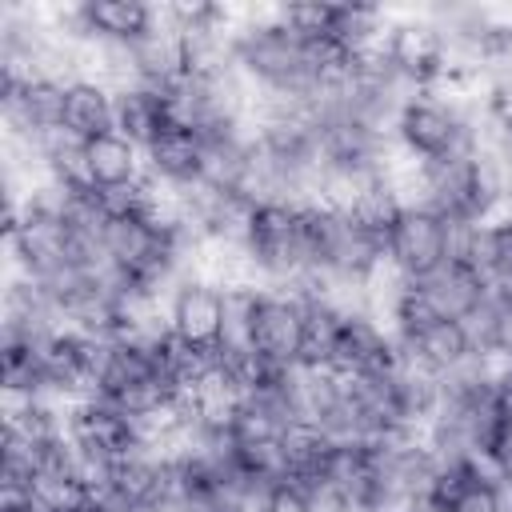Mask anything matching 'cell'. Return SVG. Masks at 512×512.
<instances>
[{"mask_svg": "<svg viewBox=\"0 0 512 512\" xmlns=\"http://www.w3.org/2000/svg\"><path fill=\"white\" fill-rule=\"evenodd\" d=\"M244 256L280 280L312 284V200H256L244 228Z\"/></svg>", "mask_w": 512, "mask_h": 512, "instance_id": "cell-1", "label": "cell"}, {"mask_svg": "<svg viewBox=\"0 0 512 512\" xmlns=\"http://www.w3.org/2000/svg\"><path fill=\"white\" fill-rule=\"evenodd\" d=\"M424 184V208L440 212L448 224H484L492 220V204L504 192L500 164L484 152L468 148L460 156H448L440 164H420Z\"/></svg>", "mask_w": 512, "mask_h": 512, "instance_id": "cell-2", "label": "cell"}, {"mask_svg": "<svg viewBox=\"0 0 512 512\" xmlns=\"http://www.w3.org/2000/svg\"><path fill=\"white\" fill-rule=\"evenodd\" d=\"M392 128H396L400 144L408 148V156H416V164H440L448 156H460V152L476 148L460 112L440 104V100H428V96L400 100Z\"/></svg>", "mask_w": 512, "mask_h": 512, "instance_id": "cell-3", "label": "cell"}, {"mask_svg": "<svg viewBox=\"0 0 512 512\" xmlns=\"http://www.w3.org/2000/svg\"><path fill=\"white\" fill-rule=\"evenodd\" d=\"M452 224L424 208V204H408L400 224L392 228L388 236V264L400 280L416 284V280H428L432 272H440L448 260H452Z\"/></svg>", "mask_w": 512, "mask_h": 512, "instance_id": "cell-4", "label": "cell"}, {"mask_svg": "<svg viewBox=\"0 0 512 512\" xmlns=\"http://www.w3.org/2000/svg\"><path fill=\"white\" fill-rule=\"evenodd\" d=\"M64 428H68V440H72L84 456H92V460H100V464H116V460H124V456L148 448L140 420L128 416L124 408L100 400V396L76 400L72 412H68V420H64Z\"/></svg>", "mask_w": 512, "mask_h": 512, "instance_id": "cell-5", "label": "cell"}, {"mask_svg": "<svg viewBox=\"0 0 512 512\" xmlns=\"http://www.w3.org/2000/svg\"><path fill=\"white\" fill-rule=\"evenodd\" d=\"M168 332L200 352H220L228 340V292L208 280H184L168 304Z\"/></svg>", "mask_w": 512, "mask_h": 512, "instance_id": "cell-6", "label": "cell"}, {"mask_svg": "<svg viewBox=\"0 0 512 512\" xmlns=\"http://www.w3.org/2000/svg\"><path fill=\"white\" fill-rule=\"evenodd\" d=\"M400 364V348L396 336H388L372 316L364 312H344L332 336V352H328V372L336 376H376V372H392Z\"/></svg>", "mask_w": 512, "mask_h": 512, "instance_id": "cell-7", "label": "cell"}, {"mask_svg": "<svg viewBox=\"0 0 512 512\" xmlns=\"http://www.w3.org/2000/svg\"><path fill=\"white\" fill-rule=\"evenodd\" d=\"M384 56L400 84L432 88L448 72V36L436 24H400L388 32Z\"/></svg>", "mask_w": 512, "mask_h": 512, "instance_id": "cell-8", "label": "cell"}, {"mask_svg": "<svg viewBox=\"0 0 512 512\" xmlns=\"http://www.w3.org/2000/svg\"><path fill=\"white\" fill-rule=\"evenodd\" d=\"M204 168H208V140L188 124H172L160 140L144 148V172L168 188L184 192L204 184Z\"/></svg>", "mask_w": 512, "mask_h": 512, "instance_id": "cell-9", "label": "cell"}, {"mask_svg": "<svg viewBox=\"0 0 512 512\" xmlns=\"http://www.w3.org/2000/svg\"><path fill=\"white\" fill-rule=\"evenodd\" d=\"M416 292L424 296V304L436 316H448V320H464L468 324L488 304V276L472 260L452 256L440 272H432L428 280H416Z\"/></svg>", "mask_w": 512, "mask_h": 512, "instance_id": "cell-10", "label": "cell"}, {"mask_svg": "<svg viewBox=\"0 0 512 512\" xmlns=\"http://www.w3.org/2000/svg\"><path fill=\"white\" fill-rule=\"evenodd\" d=\"M76 28L108 48H132L156 32V8L140 0H84L72 12Z\"/></svg>", "mask_w": 512, "mask_h": 512, "instance_id": "cell-11", "label": "cell"}, {"mask_svg": "<svg viewBox=\"0 0 512 512\" xmlns=\"http://www.w3.org/2000/svg\"><path fill=\"white\" fill-rule=\"evenodd\" d=\"M80 156H84L88 184L96 192H104V196L128 192L132 184L144 180V152L124 132H104V136L84 140L80 144Z\"/></svg>", "mask_w": 512, "mask_h": 512, "instance_id": "cell-12", "label": "cell"}, {"mask_svg": "<svg viewBox=\"0 0 512 512\" xmlns=\"http://www.w3.org/2000/svg\"><path fill=\"white\" fill-rule=\"evenodd\" d=\"M172 124H180L176 108H172V92L140 84V80H132L116 92V132H124L140 152L152 140H160Z\"/></svg>", "mask_w": 512, "mask_h": 512, "instance_id": "cell-13", "label": "cell"}, {"mask_svg": "<svg viewBox=\"0 0 512 512\" xmlns=\"http://www.w3.org/2000/svg\"><path fill=\"white\" fill-rule=\"evenodd\" d=\"M336 444H340V436H332L328 428L308 424V420H292L284 428V436H280L284 476L288 480H300L308 488H324L328 468H332V456H336Z\"/></svg>", "mask_w": 512, "mask_h": 512, "instance_id": "cell-14", "label": "cell"}, {"mask_svg": "<svg viewBox=\"0 0 512 512\" xmlns=\"http://www.w3.org/2000/svg\"><path fill=\"white\" fill-rule=\"evenodd\" d=\"M336 208H344V216L364 232V236H372L384 252H388V236H392V228L400 224V216H404V200H400V192H396V184L380 172V176H372V180H364V184H356Z\"/></svg>", "mask_w": 512, "mask_h": 512, "instance_id": "cell-15", "label": "cell"}, {"mask_svg": "<svg viewBox=\"0 0 512 512\" xmlns=\"http://www.w3.org/2000/svg\"><path fill=\"white\" fill-rule=\"evenodd\" d=\"M104 132H116V92H108L96 80H68L64 84V136L84 144Z\"/></svg>", "mask_w": 512, "mask_h": 512, "instance_id": "cell-16", "label": "cell"}, {"mask_svg": "<svg viewBox=\"0 0 512 512\" xmlns=\"http://www.w3.org/2000/svg\"><path fill=\"white\" fill-rule=\"evenodd\" d=\"M484 464L504 488H512V404L508 400H504V412H500V420L484 444Z\"/></svg>", "mask_w": 512, "mask_h": 512, "instance_id": "cell-17", "label": "cell"}, {"mask_svg": "<svg viewBox=\"0 0 512 512\" xmlns=\"http://www.w3.org/2000/svg\"><path fill=\"white\" fill-rule=\"evenodd\" d=\"M488 116L500 128V136L512 144V76H500L488 92Z\"/></svg>", "mask_w": 512, "mask_h": 512, "instance_id": "cell-18", "label": "cell"}, {"mask_svg": "<svg viewBox=\"0 0 512 512\" xmlns=\"http://www.w3.org/2000/svg\"><path fill=\"white\" fill-rule=\"evenodd\" d=\"M0 512H48L32 492H0Z\"/></svg>", "mask_w": 512, "mask_h": 512, "instance_id": "cell-19", "label": "cell"}, {"mask_svg": "<svg viewBox=\"0 0 512 512\" xmlns=\"http://www.w3.org/2000/svg\"><path fill=\"white\" fill-rule=\"evenodd\" d=\"M508 512H512V500H508Z\"/></svg>", "mask_w": 512, "mask_h": 512, "instance_id": "cell-20", "label": "cell"}]
</instances>
